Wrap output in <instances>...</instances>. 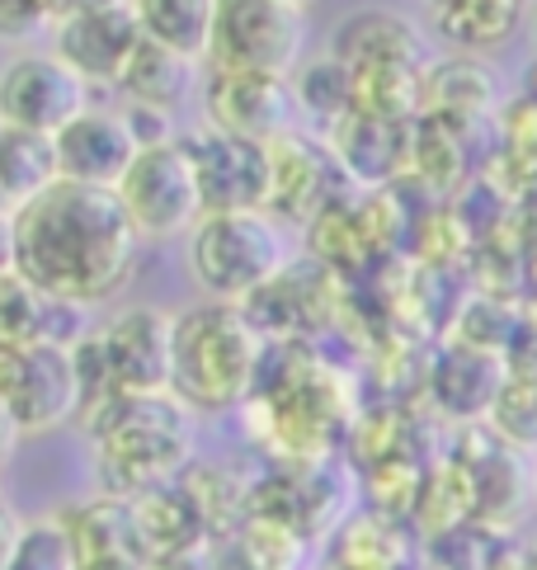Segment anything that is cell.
Returning a JSON list of instances; mask_svg holds the SVG:
<instances>
[{
  "instance_id": "cell-8",
  "label": "cell",
  "mask_w": 537,
  "mask_h": 570,
  "mask_svg": "<svg viewBox=\"0 0 537 570\" xmlns=\"http://www.w3.org/2000/svg\"><path fill=\"white\" fill-rule=\"evenodd\" d=\"M80 401L76 344H0V405L19 434H52L80 420Z\"/></svg>"
},
{
  "instance_id": "cell-6",
  "label": "cell",
  "mask_w": 537,
  "mask_h": 570,
  "mask_svg": "<svg viewBox=\"0 0 537 570\" xmlns=\"http://www.w3.org/2000/svg\"><path fill=\"white\" fill-rule=\"evenodd\" d=\"M114 194L123 203V213H128L133 232L141 236V246H165V240L189 236L203 217L198 170L184 137L141 147Z\"/></svg>"
},
{
  "instance_id": "cell-23",
  "label": "cell",
  "mask_w": 537,
  "mask_h": 570,
  "mask_svg": "<svg viewBox=\"0 0 537 570\" xmlns=\"http://www.w3.org/2000/svg\"><path fill=\"white\" fill-rule=\"evenodd\" d=\"M293 99H297V114L330 128L354 109V76H349V67L335 52H325L316 62H302L293 71Z\"/></svg>"
},
{
  "instance_id": "cell-20",
  "label": "cell",
  "mask_w": 537,
  "mask_h": 570,
  "mask_svg": "<svg viewBox=\"0 0 537 570\" xmlns=\"http://www.w3.org/2000/svg\"><path fill=\"white\" fill-rule=\"evenodd\" d=\"M141 38L156 48H170L189 62L208 57V38H213V14L217 0H128Z\"/></svg>"
},
{
  "instance_id": "cell-2",
  "label": "cell",
  "mask_w": 537,
  "mask_h": 570,
  "mask_svg": "<svg viewBox=\"0 0 537 570\" xmlns=\"http://www.w3.org/2000/svg\"><path fill=\"white\" fill-rule=\"evenodd\" d=\"M114 495H147L194 453V411L175 392H118L80 420Z\"/></svg>"
},
{
  "instance_id": "cell-10",
  "label": "cell",
  "mask_w": 537,
  "mask_h": 570,
  "mask_svg": "<svg viewBox=\"0 0 537 570\" xmlns=\"http://www.w3.org/2000/svg\"><path fill=\"white\" fill-rule=\"evenodd\" d=\"M203 124L251 141H274L297 128L293 76L268 71H208L203 80Z\"/></svg>"
},
{
  "instance_id": "cell-11",
  "label": "cell",
  "mask_w": 537,
  "mask_h": 570,
  "mask_svg": "<svg viewBox=\"0 0 537 570\" xmlns=\"http://www.w3.org/2000/svg\"><path fill=\"white\" fill-rule=\"evenodd\" d=\"M194 156L203 213H232V208H268V141H251L236 132H217L203 124L184 137Z\"/></svg>"
},
{
  "instance_id": "cell-16",
  "label": "cell",
  "mask_w": 537,
  "mask_h": 570,
  "mask_svg": "<svg viewBox=\"0 0 537 570\" xmlns=\"http://www.w3.org/2000/svg\"><path fill=\"white\" fill-rule=\"evenodd\" d=\"M90 307L38 288L25 274L0 278V344H80L90 335Z\"/></svg>"
},
{
  "instance_id": "cell-17",
  "label": "cell",
  "mask_w": 537,
  "mask_h": 570,
  "mask_svg": "<svg viewBox=\"0 0 537 570\" xmlns=\"http://www.w3.org/2000/svg\"><path fill=\"white\" fill-rule=\"evenodd\" d=\"M330 52H335L349 71H359V67H391V62L429 67L424 33L410 24L401 10H382V6L344 14L335 38H330Z\"/></svg>"
},
{
  "instance_id": "cell-18",
  "label": "cell",
  "mask_w": 537,
  "mask_h": 570,
  "mask_svg": "<svg viewBox=\"0 0 537 570\" xmlns=\"http://www.w3.org/2000/svg\"><path fill=\"white\" fill-rule=\"evenodd\" d=\"M500 105L495 90V71L477 62L471 52L462 57H443V62L424 67V99H420V118H439L452 128H477Z\"/></svg>"
},
{
  "instance_id": "cell-9",
  "label": "cell",
  "mask_w": 537,
  "mask_h": 570,
  "mask_svg": "<svg viewBox=\"0 0 537 570\" xmlns=\"http://www.w3.org/2000/svg\"><path fill=\"white\" fill-rule=\"evenodd\" d=\"M90 105V86L57 52H14L0 67V128L57 137Z\"/></svg>"
},
{
  "instance_id": "cell-22",
  "label": "cell",
  "mask_w": 537,
  "mask_h": 570,
  "mask_svg": "<svg viewBox=\"0 0 537 570\" xmlns=\"http://www.w3.org/2000/svg\"><path fill=\"white\" fill-rule=\"evenodd\" d=\"M194 67L198 62H189V57H179L170 48H156V43L141 38V48L128 62V71H123L118 90H123L128 105H147V109L175 114L184 105V95H189V86H194Z\"/></svg>"
},
{
  "instance_id": "cell-25",
  "label": "cell",
  "mask_w": 537,
  "mask_h": 570,
  "mask_svg": "<svg viewBox=\"0 0 537 570\" xmlns=\"http://www.w3.org/2000/svg\"><path fill=\"white\" fill-rule=\"evenodd\" d=\"M500 141H505V160L537 175V99L519 95L514 105L500 109Z\"/></svg>"
},
{
  "instance_id": "cell-30",
  "label": "cell",
  "mask_w": 537,
  "mask_h": 570,
  "mask_svg": "<svg viewBox=\"0 0 537 570\" xmlns=\"http://www.w3.org/2000/svg\"><path fill=\"white\" fill-rule=\"evenodd\" d=\"M14 439H19V424L10 420L6 405H0V472H6V462H10V453H14Z\"/></svg>"
},
{
  "instance_id": "cell-13",
  "label": "cell",
  "mask_w": 537,
  "mask_h": 570,
  "mask_svg": "<svg viewBox=\"0 0 537 570\" xmlns=\"http://www.w3.org/2000/svg\"><path fill=\"white\" fill-rule=\"evenodd\" d=\"M57 151V175L71 185H95V189H118V179L128 175L133 156L141 151L128 128L123 109H95L86 105L67 128L52 137Z\"/></svg>"
},
{
  "instance_id": "cell-27",
  "label": "cell",
  "mask_w": 537,
  "mask_h": 570,
  "mask_svg": "<svg viewBox=\"0 0 537 570\" xmlns=\"http://www.w3.org/2000/svg\"><path fill=\"white\" fill-rule=\"evenodd\" d=\"M14 274V213L0 208V278Z\"/></svg>"
},
{
  "instance_id": "cell-26",
  "label": "cell",
  "mask_w": 537,
  "mask_h": 570,
  "mask_svg": "<svg viewBox=\"0 0 537 570\" xmlns=\"http://www.w3.org/2000/svg\"><path fill=\"white\" fill-rule=\"evenodd\" d=\"M43 29H52L48 0H0V43H33Z\"/></svg>"
},
{
  "instance_id": "cell-35",
  "label": "cell",
  "mask_w": 537,
  "mask_h": 570,
  "mask_svg": "<svg viewBox=\"0 0 537 570\" xmlns=\"http://www.w3.org/2000/svg\"><path fill=\"white\" fill-rule=\"evenodd\" d=\"M429 6H443V0H429Z\"/></svg>"
},
{
  "instance_id": "cell-31",
  "label": "cell",
  "mask_w": 537,
  "mask_h": 570,
  "mask_svg": "<svg viewBox=\"0 0 537 570\" xmlns=\"http://www.w3.org/2000/svg\"><path fill=\"white\" fill-rule=\"evenodd\" d=\"M80 570H152V566L133 561V557H118V561H80Z\"/></svg>"
},
{
  "instance_id": "cell-29",
  "label": "cell",
  "mask_w": 537,
  "mask_h": 570,
  "mask_svg": "<svg viewBox=\"0 0 537 570\" xmlns=\"http://www.w3.org/2000/svg\"><path fill=\"white\" fill-rule=\"evenodd\" d=\"M14 538H19V519L0 504V570L10 566V552H14Z\"/></svg>"
},
{
  "instance_id": "cell-3",
  "label": "cell",
  "mask_w": 537,
  "mask_h": 570,
  "mask_svg": "<svg viewBox=\"0 0 537 570\" xmlns=\"http://www.w3.org/2000/svg\"><path fill=\"white\" fill-rule=\"evenodd\" d=\"M264 363V331L236 302H203L175 316L170 340V392L189 411H236L251 401Z\"/></svg>"
},
{
  "instance_id": "cell-21",
  "label": "cell",
  "mask_w": 537,
  "mask_h": 570,
  "mask_svg": "<svg viewBox=\"0 0 537 570\" xmlns=\"http://www.w3.org/2000/svg\"><path fill=\"white\" fill-rule=\"evenodd\" d=\"M57 151L52 137L25 132V128H0V208H25L48 185H57Z\"/></svg>"
},
{
  "instance_id": "cell-12",
  "label": "cell",
  "mask_w": 537,
  "mask_h": 570,
  "mask_svg": "<svg viewBox=\"0 0 537 570\" xmlns=\"http://www.w3.org/2000/svg\"><path fill=\"white\" fill-rule=\"evenodd\" d=\"M137 48H141V24H137L128 0H123V6H109V10L57 19L52 24V52L86 80L90 90L95 86L118 90V80L137 57Z\"/></svg>"
},
{
  "instance_id": "cell-1",
  "label": "cell",
  "mask_w": 537,
  "mask_h": 570,
  "mask_svg": "<svg viewBox=\"0 0 537 570\" xmlns=\"http://www.w3.org/2000/svg\"><path fill=\"white\" fill-rule=\"evenodd\" d=\"M141 236L114 189L57 179L14 208V269L80 307L118 297L137 274Z\"/></svg>"
},
{
  "instance_id": "cell-19",
  "label": "cell",
  "mask_w": 537,
  "mask_h": 570,
  "mask_svg": "<svg viewBox=\"0 0 537 570\" xmlns=\"http://www.w3.org/2000/svg\"><path fill=\"white\" fill-rule=\"evenodd\" d=\"M533 0H443L433 6L439 33L462 52H490L514 38V29L528 19Z\"/></svg>"
},
{
  "instance_id": "cell-28",
  "label": "cell",
  "mask_w": 537,
  "mask_h": 570,
  "mask_svg": "<svg viewBox=\"0 0 537 570\" xmlns=\"http://www.w3.org/2000/svg\"><path fill=\"white\" fill-rule=\"evenodd\" d=\"M48 6H52V24H57V19L90 14V10H109V6H123V0H48Z\"/></svg>"
},
{
  "instance_id": "cell-7",
  "label": "cell",
  "mask_w": 537,
  "mask_h": 570,
  "mask_svg": "<svg viewBox=\"0 0 537 570\" xmlns=\"http://www.w3.org/2000/svg\"><path fill=\"white\" fill-rule=\"evenodd\" d=\"M306 48V10L283 0H217L208 62L213 71H268L293 76Z\"/></svg>"
},
{
  "instance_id": "cell-15",
  "label": "cell",
  "mask_w": 537,
  "mask_h": 570,
  "mask_svg": "<svg viewBox=\"0 0 537 570\" xmlns=\"http://www.w3.org/2000/svg\"><path fill=\"white\" fill-rule=\"evenodd\" d=\"M410 132H416V118H382L349 109L340 124L325 128V147L349 179L387 185L391 175L410 170Z\"/></svg>"
},
{
  "instance_id": "cell-4",
  "label": "cell",
  "mask_w": 537,
  "mask_h": 570,
  "mask_svg": "<svg viewBox=\"0 0 537 570\" xmlns=\"http://www.w3.org/2000/svg\"><path fill=\"white\" fill-rule=\"evenodd\" d=\"M194 283L213 302H251L287 269V236L268 208L203 213L189 232Z\"/></svg>"
},
{
  "instance_id": "cell-32",
  "label": "cell",
  "mask_w": 537,
  "mask_h": 570,
  "mask_svg": "<svg viewBox=\"0 0 537 570\" xmlns=\"http://www.w3.org/2000/svg\"><path fill=\"white\" fill-rule=\"evenodd\" d=\"M524 95H528V99H537V57H533V67L524 71Z\"/></svg>"
},
{
  "instance_id": "cell-34",
  "label": "cell",
  "mask_w": 537,
  "mask_h": 570,
  "mask_svg": "<svg viewBox=\"0 0 537 570\" xmlns=\"http://www.w3.org/2000/svg\"><path fill=\"white\" fill-rule=\"evenodd\" d=\"M283 6H293V10H312L316 0H283Z\"/></svg>"
},
{
  "instance_id": "cell-5",
  "label": "cell",
  "mask_w": 537,
  "mask_h": 570,
  "mask_svg": "<svg viewBox=\"0 0 537 570\" xmlns=\"http://www.w3.org/2000/svg\"><path fill=\"white\" fill-rule=\"evenodd\" d=\"M170 340L175 316L160 307H133L76 344L80 420L118 392H170Z\"/></svg>"
},
{
  "instance_id": "cell-24",
  "label": "cell",
  "mask_w": 537,
  "mask_h": 570,
  "mask_svg": "<svg viewBox=\"0 0 537 570\" xmlns=\"http://www.w3.org/2000/svg\"><path fill=\"white\" fill-rule=\"evenodd\" d=\"M6 570H80V552H76L67 519L43 514V519L19 523V538H14Z\"/></svg>"
},
{
  "instance_id": "cell-14",
  "label": "cell",
  "mask_w": 537,
  "mask_h": 570,
  "mask_svg": "<svg viewBox=\"0 0 537 570\" xmlns=\"http://www.w3.org/2000/svg\"><path fill=\"white\" fill-rule=\"evenodd\" d=\"M344 175L325 141L306 132H283L268 141V213L316 217L330 208V179Z\"/></svg>"
},
{
  "instance_id": "cell-33",
  "label": "cell",
  "mask_w": 537,
  "mask_h": 570,
  "mask_svg": "<svg viewBox=\"0 0 537 570\" xmlns=\"http://www.w3.org/2000/svg\"><path fill=\"white\" fill-rule=\"evenodd\" d=\"M528 33H533V48H537V0L528 6Z\"/></svg>"
}]
</instances>
